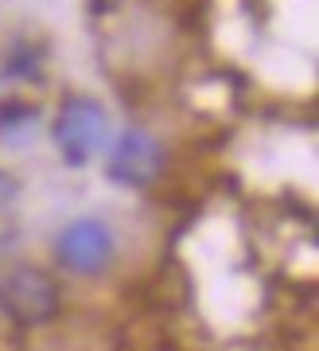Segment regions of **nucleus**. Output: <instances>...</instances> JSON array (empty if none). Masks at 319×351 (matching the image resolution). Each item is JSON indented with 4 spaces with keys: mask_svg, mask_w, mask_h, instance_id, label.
<instances>
[{
    "mask_svg": "<svg viewBox=\"0 0 319 351\" xmlns=\"http://www.w3.org/2000/svg\"><path fill=\"white\" fill-rule=\"evenodd\" d=\"M113 258V234L98 219H78L59 234V262L74 274H98Z\"/></svg>",
    "mask_w": 319,
    "mask_h": 351,
    "instance_id": "4",
    "label": "nucleus"
},
{
    "mask_svg": "<svg viewBox=\"0 0 319 351\" xmlns=\"http://www.w3.org/2000/svg\"><path fill=\"white\" fill-rule=\"evenodd\" d=\"M0 308L12 316L16 324H43L59 313V285L43 269H12L0 281Z\"/></svg>",
    "mask_w": 319,
    "mask_h": 351,
    "instance_id": "1",
    "label": "nucleus"
},
{
    "mask_svg": "<svg viewBox=\"0 0 319 351\" xmlns=\"http://www.w3.org/2000/svg\"><path fill=\"white\" fill-rule=\"evenodd\" d=\"M8 195H12V180H8V176H0V203L8 199Z\"/></svg>",
    "mask_w": 319,
    "mask_h": 351,
    "instance_id": "5",
    "label": "nucleus"
},
{
    "mask_svg": "<svg viewBox=\"0 0 319 351\" xmlns=\"http://www.w3.org/2000/svg\"><path fill=\"white\" fill-rule=\"evenodd\" d=\"M110 137V117L98 101L74 98L62 106L59 121H55V141H59L66 164H86L94 152Z\"/></svg>",
    "mask_w": 319,
    "mask_h": 351,
    "instance_id": "2",
    "label": "nucleus"
},
{
    "mask_svg": "<svg viewBox=\"0 0 319 351\" xmlns=\"http://www.w3.org/2000/svg\"><path fill=\"white\" fill-rule=\"evenodd\" d=\"M160 164H164V152H160L156 141L148 137L144 129H129L113 145L110 160H105V172H110V180H117L125 188H144V184L156 180Z\"/></svg>",
    "mask_w": 319,
    "mask_h": 351,
    "instance_id": "3",
    "label": "nucleus"
}]
</instances>
